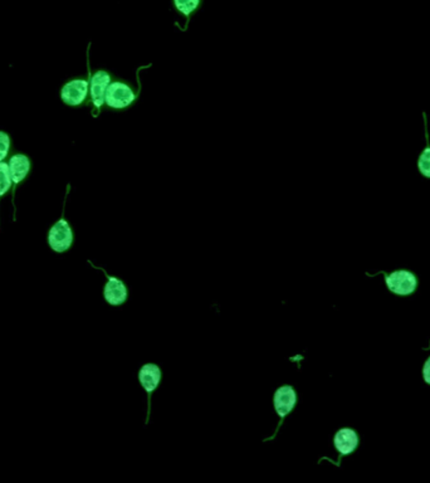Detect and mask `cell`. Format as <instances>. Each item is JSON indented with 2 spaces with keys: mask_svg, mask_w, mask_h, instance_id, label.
Masks as SVG:
<instances>
[{
  "mask_svg": "<svg viewBox=\"0 0 430 483\" xmlns=\"http://www.w3.org/2000/svg\"><path fill=\"white\" fill-rule=\"evenodd\" d=\"M64 204H63L61 218L50 226L47 234V245L57 254H62L69 251L74 240V229L64 218Z\"/></svg>",
  "mask_w": 430,
  "mask_h": 483,
  "instance_id": "obj_1",
  "label": "cell"
},
{
  "mask_svg": "<svg viewBox=\"0 0 430 483\" xmlns=\"http://www.w3.org/2000/svg\"><path fill=\"white\" fill-rule=\"evenodd\" d=\"M137 96L139 92L135 93L129 85L115 81L110 83L106 90L105 102L110 109L123 110L136 102Z\"/></svg>",
  "mask_w": 430,
  "mask_h": 483,
  "instance_id": "obj_2",
  "label": "cell"
},
{
  "mask_svg": "<svg viewBox=\"0 0 430 483\" xmlns=\"http://www.w3.org/2000/svg\"><path fill=\"white\" fill-rule=\"evenodd\" d=\"M87 67H88V79H90V93L93 110L97 111V115L101 112L102 106L105 104V95L107 87L110 85L111 76L105 69H99L96 74H91L90 69V58L87 53Z\"/></svg>",
  "mask_w": 430,
  "mask_h": 483,
  "instance_id": "obj_3",
  "label": "cell"
},
{
  "mask_svg": "<svg viewBox=\"0 0 430 483\" xmlns=\"http://www.w3.org/2000/svg\"><path fill=\"white\" fill-rule=\"evenodd\" d=\"M88 264L93 268L104 272V275L107 278L105 287H104V297L106 302L111 306H120L125 304V301L127 300V287L125 286V283L116 277L109 275L105 269L101 268L99 266H95L91 261H88Z\"/></svg>",
  "mask_w": 430,
  "mask_h": 483,
  "instance_id": "obj_4",
  "label": "cell"
},
{
  "mask_svg": "<svg viewBox=\"0 0 430 483\" xmlns=\"http://www.w3.org/2000/svg\"><path fill=\"white\" fill-rule=\"evenodd\" d=\"M296 403H297V394H296L295 389L292 386H283L277 389L275 397H273V404H275V409H276L277 414L281 418V421L277 427L276 433L270 440H273L276 437L279 427L282 426L283 419L293 410Z\"/></svg>",
  "mask_w": 430,
  "mask_h": 483,
  "instance_id": "obj_5",
  "label": "cell"
},
{
  "mask_svg": "<svg viewBox=\"0 0 430 483\" xmlns=\"http://www.w3.org/2000/svg\"><path fill=\"white\" fill-rule=\"evenodd\" d=\"M381 273L385 275L387 288L394 294L406 296V294H412L417 287V278L412 272L396 271V272H393L391 275H385L384 272H381Z\"/></svg>",
  "mask_w": 430,
  "mask_h": 483,
  "instance_id": "obj_6",
  "label": "cell"
},
{
  "mask_svg": "<svg viewBox=\"0 0 430 483\" xmlns=\"http://www.w3.org/2000/svg\"><path fill=\"white\" fill-rule=\"evenodd\" d=\"M90 82L82 79L72 80L62 87V101L68 106H80L85 102L88 93Z\"/></svg>",
  "mask_w": 430,
  "mask_h": 483,
  "instance_id": "obj_7",
  "label": "cell"
},
{
  "mask_svg": "<svg viewBox=\"0 0 430 483\" xmlns=\"http://www.w3.org/2000/svg\"><path fill=\"white\" fill-rule=\"evenodd\" d=\"M31 160L23 154H15L11 158L9 170H11L13 183L12 200H14V194L17 191L19 184L22 183L31 172Z\"/></svg>",
  "mask_w": 430,
  "mask_h": 483,
  "instance_id": "obj_8",
  "label": "cell"
},
{
  "mask_svg": "<svg viewBox=\"0 0 430 483\" xmlns=\"http://www.w3.org/2000/svg\"><path fill=\"white\" fill-rule=\"evenodd\" d=\"M139 379H140L142 388L148 394V419H146V423H148V416H150V397H151V393L154 392L155 389L159 386V383H160V369L155 364H146V365H144L140 369Z\"/></svg>",
  "mask_w": 430,
  "mask_h": 483,
  "instance_id": "obj_9",
  "label": "cell"
},
{
  "mask_svg": "<svg viewBox=\"0 0 430 483\" xmlns=\"http://www.w3.org/2000/svg\"><path fill=\"white\" fill-rule=\"evenodd\" d=\"M333 443H335V447H336L340 454L345 456V454H350L356 449L359 438H357L355 430H352V429H340L335 435Z\"/></svg>",
  "mask_w": 430,
  "mask_h": 483,
  "instance_id": "obj_10",
  "label": "cell"
},
{
  "mask_svg": "<svg viewBox=\"0 0 430 483\" xmlns=\"http://www.w3.org/2000/svg\"><path fill=\"white\" fill-rule=\"evenodd\" d=\"M172 6L176 12L180 13L186 19V23L183 28V31L185 32L190 23L191 14L197 12V9L202 6V0H172Z\"/></svg>",
  "mask_w": 430,
  "mask_h": 483,
  "instance_id": "obj_11",
  "label": "cell"
},
{
  "mask_svg": "<svg viewBox=\"0 0 430 483\" xmlns=\"http://www.w3.org/2000/svg\"><path fill=\"white\" fill-rule=\"evenodd\" d=\"M423 117H424V128H425V137H426V147H425L424 151L420 154L418 159L419 172H422L424 177H430V144L429 135L426 131V115L423 112Z\"/></svg>",
  "mask_w": 430,
  "mask_h": 483,
  "instance_id": "obj_12",
  "label": "cell"
},
{
  "mask_svg": "<svg viewBox=\"0 0 430 483\" xmlns=\"http://www.w3.org/2000/svg\"><path fill=\"white\" fill-rule=\"evenodd\" d=\"M12 184L9 164L0 161V199L11 190Z\"/></svg>",
  "mask_w": 430,
  "mask_h": 483,
  "instance_id": "obj_13",
  "label": "cell"
},
{
  "mask_svg": "<svg viewBox=\"0 0 430 483\" xmlns=\"http://www.w3.org/2000/svg\"><path fill=\"white\" fill-rule=\"evenodd\" d=\"M9 149H11V136L4 131H0V161H3L8 156Z\"/></svg>",
  "mask_w": 430,
  "mask_h": 483,
  "instance_id": "obj_14",
  "label": "cell"
},
{
  "mask_svg": "<svg viewBox=\"0 0 430 483\" xmlns=\"http://www.w3.org/2000/svg\"><path fill=\"white\" fill-rule=\"evenodd\" d=\"M423 376H424L425 383H428L430 386V358L425 362L424 369H423Z\"/></svg>",
  "mask_w": 430,
  "mask_h": 483,
  "instance_id": "obj_15",
  "label": "cell"
}]
</instances>
